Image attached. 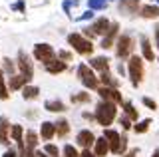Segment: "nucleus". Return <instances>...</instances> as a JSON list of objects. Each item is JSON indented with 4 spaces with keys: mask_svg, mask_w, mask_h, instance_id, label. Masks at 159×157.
<instances>
[{
    "mask_svg": "<svg viewBox=\"0 0 159 157\" xmlns=\"http://www.w3.org/2000/svg\"><path fill=\"white\" fill-rule=\"evenodd\" d=\"M116 114H117V110H116V104H111V101H102V104L98 105V110H96V121L99 125H111L113 123V119H116Z\"/></svg>",
    "mask_w": 159,
    "mask_h": 157,
    "instance_id": "nucleus-1",
    "label": "nucleus"
},
{
    "mask_svg": "<svg viewBox=\"0 0 159 157\" xmlns=\"http://www.w3.org/2000/svg\"><path fill=\"white\" fill-rule=\"evenodd\" d=\"M103 137H106V141H107V145H109V151H113V153H117V155H121L123 151H125V137H121L117 133V131H113V129H106L103 131Z\"/></svg>",
    "mask_w": 159,
    "mask_h": 157,
    "instance_id": "nucleus-2",
    "label": "nucleus"
},
{
    "mask_svg": "<svg viewBox=\"0 0 159 157\" xmlns=\"http://www.w3.org/2000/svg\"><path fill=\"white\" fill-rule=\"evenodd\" d=\"M68 42L74 46V50H76L78 54H84V56H88V54L93 52V44H92V40L84 38L82 34H70V36H68Z\"/></svg>",
    "mask_w": 159,
    "mask_h": 157,
    "instance_id": "nucleus-3",
    "label": "nucleus"
},
{
    "mask_svg": "<svg viewBox=\"0 0 159 157\" xmlns=\"http://www.w3.org/2000/svg\"><path fill=\"white\" fill-rule=\"evenodd\" d=\"M78 76H80V80H82V84L86 86V87H89V90H98L99 82H98L96 74L92 72V68H89L88 64H80V68H78Z\"/></svg>",
    "mask_w": 159,
    "mask_h": 157,
    "instance_id": "nucleus-4",
    "label": "nucleus"
},
{
    "mask_svg": "<svg viewBox=\"0 0 159 157\" xmlns=\"http://www.w3.org/2000/svg\"><path fill=\"white\" fill-rule=\"evenodd\" d=\"M129 78H131V84L133 86H139L143 80V62L139 56H131L129 58Z\"/></svg>",
    "mask_w": 159,
    "mask_h": 157,
    "instance_id": "nucleus-5",
    "label": "nucleus"
},
{
    "mask_svg": "<svg viewBox=\"0 0 159 157\" xmlns=\"http://www.w3.org/2000/svg\"><path fill=\"white\" fill-rule=\"evenodd\" d=\"M34 58H36L38 62L48 64L56 58V52H54V48L50 46V44H36V46H34Z\"/></svg>",
    "mask_w": 159,
    "mask_h": 157,
    "instance_id": "nucleus-6",
    "label": "nucleus"
},
{
    "mask_svg": "<svg viewBox=\"0 0 159 157\" xmlns=\"http://www.w3.org/2000/svg\"><path fill=\"white\" fill-rule=\"evenodd\" d=\"M116 54H117V58H127L129 54H131L133 50V38L131 36H127V34H123V36H119L117 38V42H116Z\"/></svg>",
    "mask_w": 159,
    "mask_h": 157,
    "instance_id": "nucleus-7",
    "label": "nucleus"
},
{
    "mask_svg": "<svg viewBox=\"0 0 159 157\" xmlns=\"http://www.w3.org/2000/svg\"><path fill=\"white\" fill-rule=\"evenodd\" d=\"M109 24H111V22H109L107 18H99V20H96V22H93L92 26L86 30V36L89 38V40H92L93 36H102V34H106V32L109 30Z\"/></svg>",
    "mask_w": 159,
    "mask_h": 157,
    "instance_id": "nucleus-8",
    "label": "nucleus"
},
{
    "mask_svg": "<svg viewBox=\"0 0 159 157\" xmlns=\"http://www.w3.org/2000/svg\"><path fill=\"white\" fill-rule=\"evenodd\" d=\"M18 68H20V76H24L26 78V80L30 82L32 80V76H34V68H32V62H30V58L26 56V54H24L22 50L18 52Z\"/></svg>",
    "mask_w": 159,
    "mask_h": 157,
    "instance_id": "nucleus-9",
    "label": "nucleus"
},
{
    "mask_svg": "<svg viewBox=\"0 0 159 157\" xmlns=\"http://www.w3.org/2000/svg\"><path fill=\"white\" fill-rule=\"evenodd\" d=\"M98 94L103 97V101H111V104H123L121 94L116 90V87H98Z\"/></svg>",
    "mask_w": 159,
    "mask_h": 157,
    "instance_id": "nucleus-10",
    "label": "nucleus"
},
{
    "mask_svg": "<svg viewBox=\"0 0 159 157\" xmlns=\"http://www.w3.org/2000/svg\"><path fill=\"white\" fill-rule=\"evenodd\" d=\"M117 30H119V26L116 22L109 24V30L106 32V36H103V40H102V48H103V50H107V48L113 46V40H116V36H117Z\"/></svg>",
    "mask_w": 159,
    "mask_h": 157,
    "instance_id": "nucleus-11",
    "label": "nucleus"
},
{
    "mask_svg": "<svg viewBox=\"0 0 159 157\" xmlns=\"http://www.w3.org/2000/svg\"><path fill=\"white\" fill-rule=\"evenodd\" d=\"M76 141H78V143L82 145V147H86V149H88L89 145H93V141H96V137H93V133H92L89 129H84V131H80V133H78Z\"/></svg>",
    "mask_w": 159,
    "mask_h": 157,
    "instance_id": "nucleus-12",
    "label": "nucleus"
},
{
    "mask_svg": "<svg viewBox=\"0 0 159 157\" xmlns=\"http://www.w3.org/2000/svg\"><path fill=\"white\" fill-rule=\"evenodd\" d=\"M139 8V0H119V12L123 14H133Z\"/></svg>",
    "mask_w": 159,
    "mask_h": 157,
    "instance_id": "nucleus-13",
    "label": "nucleus"
},
{
    "mask_svg": "<svg viewBox=\"0 0 159 157\" xmlns=\"http://www.w3.org/2000/svg\"><path fill=\"white\" fill-rule=\"evenodd\" d=\"M89 68H96V70H99V72H106L109 68V60L106 56H96V58L89 60Z\"/></svg>",
    "mask_w": 159,
    "mask_h": 157,
    "instance_id": "nucleus-14",
    "label": "nucleus"
},
{
    "mask_svg": "<svg viewBox=\"0 0 159 157\" xmlns=\"http://www.w3.org/2000/svg\"><path fill=\"white\" fill-rule=\"evenodd\" d=\"M93 145H96V157H106L107 155V151H109V145H107V141H106V137H98L96 141H93Z\"/></svg>",
    "mask_w": 159,
    "mask_h": 157,
    "instance_id": "nucleus-15",
    "label": "nucleus"
},
{
    "mask_svg": "<svg viewBox=\"0 0 159 157\" xmlns=\"http://www.w3.org/2000/svg\"><path fill=\"white\" fill-rule=\"evenodd\" d=\"M44 66H46L48 74H62L64 70H66V62H62V60H56V58H54L52 62L44 64Z\"/></svg>",
    "mask_w": 159,
    "mask_h": 157,
    "instance_id": "nucleus-16",
    "label": "nucleus"
},
{
    "mask_svg": "<svg viewBox=\"0 0 159 157\" xmlns=\"http://www.w3.org/2000/svg\"><path fill=\"white\" fill-rule=\"evenodd\" d=\"M141 52H143V58H145V60H149V62L155 60V54H153L151 42H149L145 36H141Z\"/></svg>",
    "mask_w": 159,
    "mask_h": 157,
    "instance_id": "nucleus-17",
    "label": "nucleus"
},
{
    "mask_svg": "<svg viewBox=\"0 0 159 157\" xmlns=\"http://www.w3.org/2000/svg\"><path fill=\"white\" fill-rule=\"evenodd\" d=\"M10 131H12V137H14V141L18 143L20 151H22V149H24V139H22V133H24V129H22V125H18V123L10 125Z\"/></svg>",
    "mask_w": 159,
    "mask_h": 157,
    "instance_id": "nucleus-18",
    "label": "nucleus"
},
{
    "mask_svg": "<svg viewBox=\"0 0 159 157\" xmlns=\"http://www.w3.org/2000/svg\"><path fill=\"white\" fill-rule=\"evenodd\" d=\"M40 135H42V139H52L54 135H56V131H54V123H50V121H42V127H40Z\"/></svg>",
    "mask_w": 159,
    "mask_h": 157,
    "instance_id": "nucleus-19",
    "label": "nucleus"
},
{
    "mask_svg": "<svg viewBox=\"0 0 159 157\" xmlns=\"http://www.w3.org/2000/svg\"><path fill=\"white\" fill-rule=\"evenodd\" d=\"M8 129H10V123L4 119V117H0V143H4V145L10 143V139H8Z\"/></svg>",
    "mask_w": 159,
    "mask_h": 157,
    "instance_id": "nucleus-20",
    "label": "nucleus"
},
{
    "mask_svg": "<svg viewBox=\"0 0 159 157\" xmlns=\"http://www.w3.org/2000/svg\"><path fill=\"white\" fill-rule=\"evenodd\" d=\"M28 84V80L24 76H10V90H20L22 86H26Z\"/></svg>",
    "mask_w": 159,
    "mask_h": 157,
    "instance_id": "nucleus-21",
    "label": "nucleus"
},
{
    "mask_svg": "<svg viewBox=\"0 0 159 157\" xmlns=\"http://www.w3.org/2000/svg\"><path fill=\"white\" fill-rule=\"evenodd\" d=\"M54 131L58 133V137H66V135H68V131H70L68 121H66V119H60L58 123H54Z\"/></svg>",
    "mask_w": 159,
    "mask_h": 157,
    "instance_id": "nucleus-22",
    "label": "nucleus"
},
{
    "mask_svg": "<svg viewBox=\"0 0 159 157\" xmlns=\"http://www.w3.org/2000/svg\"><path fill=\"white\" fill-rule=\"evenodd\" d=\"M36 145H38V135L34 133V131H26V143H24V147L26 149H30V151H34L36 149Z\"/></svg>",
    "mask_w": 159,
    "mask_h": 157,
    "instance_id": "nucleus-23",
    "label": "nucleus"
},
{
    "mask_svg": "<svg viewBox=\"0 0 159 157\" xmlns=\"http://www.w3.org/2000/svg\"><path fill=\"white\" fill-rule=\"evenodd\" d=\"M44 107H46L48 111H66V105L60 100H48L46 104H44Z\"/></svg>",
    "mask_w": 159,
    "mask_h": 157,
    "instance_id": "nucleus-24",
    "label": "nucleus"
},
{
    "mask_svg": "<svg viewBox=\"0 0 159 157\" xmlns=\"http://www.w3.org/2000/svg\"><path fill=\"white\" fill-rule=\"evenodd\" d=\"M141 16L143 18H159V8L157 6H151V4L141 6Z\"/></svg>",
    "mask_w": 159,
    "mask_h": 157,
    "instance_id": "nucleus-25",
    "label": "nucleus"
},
{
    "mask_svg": "<svg viewBox=\"0 0 159 157\" xmlns=\"http://www.w3.org/2000/svg\"><path fill=\"white\" fill-rule=\"evenodd\" d=\"M40 94V90L36 86H24V90H22V96H24V100H36Z\"/></svg>",
    "mask_w": 159,
    "mask_h": 157,
    "instance_id": "nucleus-26",
    "label": "nucleus"
},
{
    "mask_svg": "<svg viewBox=\"0 0 159 157\" xmlns=\"http://www.w3.org/2000/svg\"><path fill=\"white\" fill-rule=\"evenodd\" d=\"M107 2L109 0H88V6L89 10H102V8L107 6Z\"/></svg>",
    "mask_w": 159,
    "mask_h": 157,
    "instance_id": "nucleus-27",
    "label": "nucleus"
},
{
    "mask_svg": "<svg viewBox=\"0 0 159 157\" xmlns=\"http://www.w3.org/2000/svg\"><path fill=\"white\" fill-rule=\"evenodd\" d=\"M98 82H102V84L106 86V87H113V86H116V82L111 80V76H109V72H107V70H106V72H102V76H99V80H98Z\"/></svg>",
    "mask_w": 159,
    "mask_h": 157,
    "instance_id": "nucleus-28",
    "label": "nucleus"
},
{
    "mask_svg": "<svg viewBox=\"0 0 159 157\" xmlns=\"http://www.w3.org/2000/svg\"><path fill=\"white\" fill-rule=\"evenodd\" d=\"M0 100H8V87L4 82V72L0 70Z\"/></svg>",
    "mask_w": 159,
    "mask_h": 157,
    "instance_id": "nucleus-29",
    "label": "nucleus"
},
{
    "mask_svg": "<svg viewBox=\"0 0 159 157\" xmlns=\"http://www.w3.org/2000/svg\"><path fill=\"white\" fill-rule=\"evenodd\" d=\"M123 110H125V114H127L129 119H137V110L129 104V101H123Z\"/></svg>",
    "mask_w": 159,
    "mask_h": 157,
    "instance_id": "nucleus-30",
    "label": "nucleus"
},
{
    "mask_svg": "<svg viewBox=\"0 0 159 157\" xmlns=\"http://www.w3.org/2000/svg\"><path fill=\"white\" fill-rule=\"evenodd\" d=\"M2 72L4 74H10V76H12V74H14V70H16V66H14V62L12 60H10V58H4V64H2Z\"/></svg>",
    "mask_w": 159,
    "mask_h": 157,
    "instance_id": "nucleus-31",
    "label": "nucleus"
},
{
    "mask_svg": "<svg viewBox=\"0 0 159 157\" xmlns=\"http://www.w3.org/2000/svg\"><path fill=\"white\" fill-rule=\"evenodd\" d=\"M149 125H151V119H141L135 125V131H137V133H145V131L149 129Z\"/></svg>",
    "mask_w": 159,
    "mask_h": 157,
    "instance_id": "nucleus-32",
    "label": "nucleus"
},
{
    "mask_svg": "<svg viewBox=\"0 0 159 157\" xmlns=\"http://www.w3.org/2000/svg\"><path fill=\"white\" fill-rule=\"evenodd\" d=\"M72 101L74 104H86V101H89V94H74L72 96Z\"/></svg>",
    "mask_w": 159,
    "mask_h": 157,
    "instance_id": "nucleus-33",
    "label": "nucleus"
},
{
    "mask_svg": "<svg viewBox=\"0 0 159 157\" xmlns=\"http://www.w3.org/2000/svg\"><path fill=\"white\" fill-rule=\"evenodd\" d=\"M64 157H80V153L76 151L74 145H66L64 147Z\"/></svg>",
    "mask_w": 159,
    "mask_h": 157,
    "instance_id": "nucleus-34",
    "label": "nucleus"
},
{
    "mask_svg": "<svg viewBox=\"0 0 159 157\" xmlns=\"http://www.w3.org/2000/svg\"><path fill=\"white\" fill-rule=\"evenodd\" d=\"M44 151H46L48 155H52V157H58L60 155V149H58L56 145H52V143H48L46 147H44Z\"/></svg>",
    "mask_w": 159,
    "mask_h": 157,
    "instance_id": "nucleus-35",
    "label": "nucleus"
},
{
    "mask_svg": "<svg viewBox=\"0 0 159 157\" xmlns=\"http://www.w3.org/2000/svg\"><path fill=\"white\" fill-rule=\"evenodd\" d=\"M58 58H60L62 62H68V60H72V54L66 52V50H60V52H58Z\"/></svg>",
    "mask_w": 159,
    "mask_h": 157,
    "instance_id": "nucleus-36",
    "label": "nucleus"
},
{
    "mask_svg": "<svg viewBox=\"0 0 159 157\" xmlns=\"http://www.w3.org/2000/svg\"><path fill=\"white\" fill-rule=\"evenodd\" d=\"M78 2H80V0H66V2H64V10L70 12V8H72V6H78Z\"/></svg>",
    "mask_w": 159,
    "mask_h": 157,
    "instance_id": "nucleus-37",
    "label": "nucleus"
},
{
    "mask_svg": "<svg viewBox=\"0 0 159 157\" xmlns=\"http://www.w3.org/2000/svg\"><path fill=\"white\" fill-rule=\"evenodd\" d=\"M143 105H147L149 110H157V104L153 100H149V97H143Z\"/></svg>",
    "mask_w": 159,
    "mask_h": 157,
    "instance_id": "nucleus-38",
    "label": "nucleus"
},
{
    "mask_svg": "<svg viewBox=\"0 0 159 157\" xmlns=\"http://www.w3.org/2000/svg\"><path fill=\"white\" fill-rule=\"evenodd\" d=\"M20 155H22V157H36V153H34V151H30V149H26V147L20 151Z\"/></svg>",
    "mask_w": 159,
    "mask_h": 157,
    "instance_id": "nucleus-39",
    "label": "nucleus"
},
{
    "mask_svg": "<svg viewBox=\"0 0 159 157\" xmlns=\"http://www.w3.org/2000/svg\"><path fill=\"white\" fill-rule=\"evenodd\" d=\"M119 123L123 125V129H129V127H131V125H129V117H121V119H119Z\"/></svg>",
    "mask_w": 159,
    "mask_h": 157,
    "instance_id": "nucleus-40",
    "label": "nucleus"
},
{
    "mask_svg": "<svg viewBox=\"0 0 159 157\" xmlns=\"http://www.w3.org/2000/svg\"><path fill=\"white\" fill-rule=\"evenodd\" d=\"M4 157H18V155H16V151H12V149H8V151H6V153H4Z\"/></svg>",
    "mask_w": 159,
    "mask_h": 157,
    "instance_id": "nucleus-41",
    "label": "nucleus"
},
{
    "mask_svg": "<svg viewBox=\"0 0 159 157\" xmlns=\"http://www.w3.org/2000/svg\"><path fill=\"white\" fill-rule=\"evenodd\" d=\"M80 157H96V155H93V153H92V151H89V149H86V151H84V153L80 155Z\"/></svg>",
    "mask_w": 159,
    "mask_h": 157,
    "instance_id": "nucleus-42",
    "label": "nucleus"
},
{
    "mask_svg": "<svg viewBox=\"0 0 159 157\" xmlns=\"http://www.w3.org/2000/svg\"><path fill=\"white\" fill-rule=\"evenodd\" d=\"M14 8H16V10H24V2H18V4H14Z\"/></svg>",
    "mask_w": 159,
    "mask_h": 157,
    "instance_id": "nucleus-43",
    "label": "nucleus"
},
{
    "mask_svg": "<svg viewBox=\"0 0 159 157\" xmlns=\"http://www.w3.org/2000/svg\"><path fill=\"white\" fill-rule=\"evenodd\" d=\"M92 16H93V14H92V10H89V12H86V14L82 16V20H88V18H92Z\"/></svg>",
    "mask_w": 159,
    "mask_h": 157,
    "instance_id": "nucleus-44",
    "label": "nucleus"
},
{
    "mask_svg": "<svg viewBox=\"0 0 159 157\" xmlns=\"http://www.w3.org/2000/svg\"><path fill=\"white\" fill-rule=\"evenodd\" d=\"M155 42H157V48H159V26L155 28Z\"/></svg>",
    "mask_w": 159,
    "mask_h": 157,
    "instance_id": "nucleus-45",
    "label": "nucleus"
},
{
    "mask_svg": "<svg viewBox=\"0 0 159 157\" xmlns=\"http://www.w3.org/2000/svg\"><path fill=\"white\" fill-rule=\"evenodd\" d=\"M135 153H137V151H129V153H127L125 157H135Z\"/></svg>",
    "mask_w": 159,
    "mask_h": 157,
    "instance_id": "nucleus-46",
    "label": "nucleus"
},
{
    "mask_svg": "<svg viewBox=\"0 0 159 157\" xmlns=\"http://www.w3.org/2000/svg\"><path fill=\"white\" fill-rule=\"evenodd\" d=\"M151 157H159V149H157V151H153V155H151Z\"/></svg>",
    "mask_w": 159,
    "mask_h": 157,
    "instance_id": "nucleus-47",
    "label": "nucleus"
},
{
    "mask_svg": "<svg viewBox=\"0 0 159 157\" xmlns=\"http://www.w3.org/2000/svg\"><path fill=\"white\" fill-rule=\"evenodd\" d=\"M155 2H157V4H159V0H155Z\"/></svg>",
    "mask_w": 159,
    "mask_h": 157,
    "instance_id": "nucleus-48",
    "label": "nucleus"
}]
</instances>
